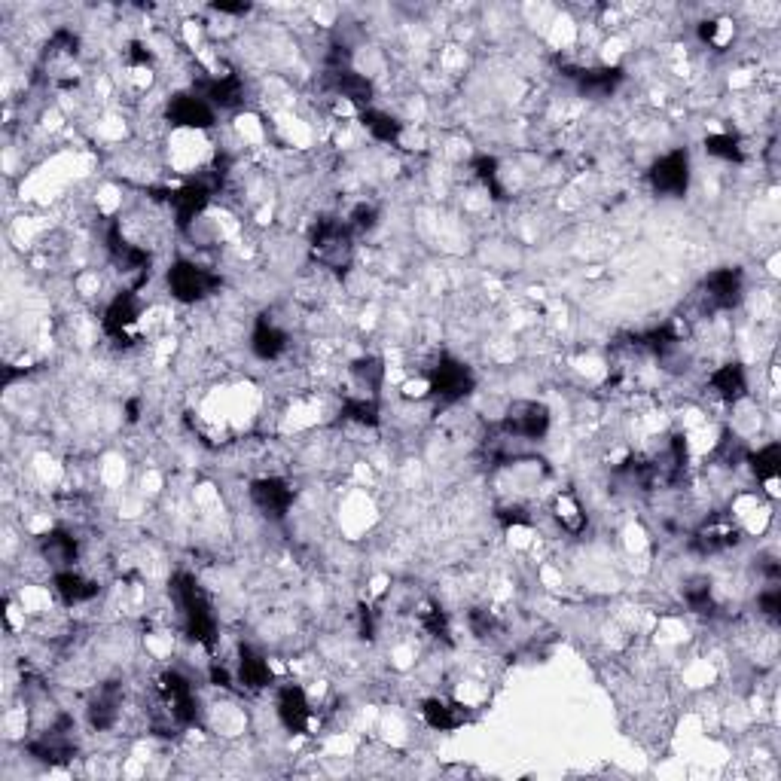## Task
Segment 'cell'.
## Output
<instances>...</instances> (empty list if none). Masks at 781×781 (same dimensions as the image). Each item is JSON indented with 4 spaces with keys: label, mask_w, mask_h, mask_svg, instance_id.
<instances>
[{
    "label": "cell",
    "mask_w": 781,
    "mask_h": 781,
    "mask_svg": "<svg viewBox=\"0 0 781 781\" xmlns=\"http://www.w3.org/2000/svg\"><path fill=\"white\" fill-rule=\"evenodd\" d=\"M168 586H171V598L180 608V617H184V626H187L190 638L196 644H202L205 650H214V644H217V617H214V608L208 602L205 589L199 586V580L193 574H187V571H177Z\"/></svg>",
    "instance_id": "obj_1"
},
{
    "label": "cell",
    "mask_w": 781,
    "mask_h": 781,
    "mask_svg": "<svg viewBox=\"0 0 781 781\" xmlns=\"http://www.w3.org/2000/svg\"><path fill=\"white\" fill-rule=\"evenodd\" d=\"M550 406L540 400H513L507 412L501 415V422L495 425L504 437L516 443H537L550 434Z\"/></svg>",
    "instance_id": "obj_2"
},
{
    "label": "cell",
    "mask_w": 781,
    "mask_h": 781,
    "mask_svg": "<svg viewBox=\"0 0 781 781\" xmlns=\"http://www.w3.org/2000/svg\"><path fill=\"white\" fill-rule=\"evenodd\" d=\"M312 260L324 269H348L354 257V232L345 220H318L312 229Z\"/></svg>",
    "instance_id": "obj_3"
},
{
    "label": "cell",
    "mask_w": 781,
    "mask_h": 781,
    "mask_svg": "<svg viewBox=\"0 0 781 781\" xmlns=\"http://www.w3.org/2000/svg\"><path fill=\"white\" fill-rule=\"evenodd\" d=\"M428 394L440 403V406H452L458 400H464L473 388H476V376L467 364H461L458 357L443 354L437 364L428 370Z\"/></svg>",
    "instance_id": "obj_4"
},
{
    "label": "cell",
    "mask_w": 781,
    "mask_h": 781,
    "mask_svg": "<svg viewBox=\"0 0 781 781\" xmlns=\"http://www.w3.org/2000/svg\"><path fill=\"white\" fill-rule=\"evenodd\" d=\"M165 281H168V290H171V296L177 299V303H187V306L190 303H202L205 296H211L220 287V275L217 272H211V269H205L199 263H190V260L171 263Z\"/></svg>",
    "instance_id": "obj_5"
},
{
    "label": "cell",
    "mask_w": 781,
    "mask_h": 781,
    "mask_svg": "<svg viewBox=\"0 0 781 781\" xmlns=\"http://www.w3.org/2000/svg\"><path fill=\"white\" fill-rule=\"evenodd\" d=\"M156 693L171 717V724L177 727H193L199 720V702L193 693V684L180 672H162L156 681Z\"/></svg>",
    "instance_id": "obj_6"
},
{
    "label": "cell",
    "mask_w": 781,
    "mask_h": 781,
    "mask_svg": "<svg viewBox=\"0 0 781 781\" xmlns=\"http://www.w3.org/2000/svg\"><path fill=\"white\" fill-rule=\"evenodd\" d=\"M28 754H34L43 763L62 766L77 754V739H74V720L68 714H58L52 724L28 742Z\"/></svg>",
    "instance_id": "obj_7"
},
{
    "label": "cell",
    "mask_w": 781,
    "mask_h": 781,
    "mask_svg": "<svg viewBox=\"0 0 781 781\" xmlns=\"http://www.w3.org/2000/svg\"><path fill=\"white\" fill-rule=\"evenodd\" d=\"M650 187L656 196L681 199L690 190V153L687 150H672L666 156H659L650 165Z\"/></svg>",
    "instance_id": "obj_8"
},
{
    "label": "cell",
    "mask_w": 781,
    "mask_h": 781,
    "mask_svg": "<svg viewBox=\"0 0 781 781\" xmlns=\"http://www.w3.org/2000/svg\"><path fill=\"white\" fill-rule=\"evenodd\" d=\"M107 251H110L113 263L119 266V272L132 278V287H129V290H141V287L147 284L150 269H153V257H150L144 248L126 242V235H123V229H119V223H113V226L107 229Z\"/></svg>",
    "instance_id": "obj_9"
},
{
    "label": "cell",
    "mask_w": 781,
    "mask_h": 781,
    "mask_svg": "<svg viewBox=\"0 0 781 781\" xmlns=\"http://www.w3.org/2000/svg\"><path fill=\"white\" fill-rule=\"evenodd\" d=\"M138 318H141V299H138V290H123L113 296V303L104 309V333L119 342V345H132L138 336Z\"/></svg>",
    "instance_id": "obj_10"
},
{
    "label": "cell",
    "mask_w": 781,
    "mask_h": 781,
    "mask_svg": "<svg viewBox=\"0 0 781 781\" xmlns=\"http://www.w3.org/2000/svg\"><path fill=\"white\" fill-rule=\"evenodd\" d=\"M220 180H223V174H217V168H214V177H211V180H190V184L177 187V190H171V193L165 196L168 205H171V211H174V217H177V226H180V229H187V226L208 208L211 193L220 187Z\"/></svg>",
    "instance_id": "obj_11"
},
{
    "label": "cell",
    "mask_w": 781,
    "mask_h": 781,
    "mask_svg": "<svg viewBox=\"0 0 781 781\" xmlns=\"http://www.w3.org/2000/svg\"><path fill=\"white\" fill-rule=\"evenodd\" d=\"M742 293H745V278H742V269H733V266L714 269L702 281V299L714 312L736 309L742 303Z\"/></svg>",
    "instance_id": "obj_12"
},
{
    "label": "cell",
    "mask_w": 781,
    "mask_h": 781,
    "mask_svg": "<svg viewBox=\"0 0 781 781\" xmlns=\"http://www.w3.org/2000/svg\"><path fill=\"white\" fill-rule=\"evenodd\" d=\"M742 540V528L730 516H708L696 531H693V550L702 556L727 553Z\"/></svg>",
    "instance_id": "obj_13"
},
{
    "label": "cell",
    "mask_w": 781,
    "mask_h": 781,
    "mask_svg": "<svg viewBox=\"0 0 781 781\" xmlns=\"http://www.w3.org/2000/svg\"><path fill=\"white\" fill-rule=\"evenodd\" d=\"M168 119L180 129H211L217 110L199 92H177L168 101Z\"/></svg>",
    "instance_id": "obj_14"
},
{
    "label": "cell",
    "mask_w": 781,
    "mask_h": 781,
    "mask_svg": "<svg viewBox=\"0 0 781 781\" xmlns=\"http://www.w3.org/2000/svg\"><path fill=\"white\" fill-rule=\"evenodd\" d=\"M251 501L260 513L272 519H284L287 510L293 507V489L281 476H263L251 483Z\"/></svg>",
    "instance_id": "obj_15"
},
{
    "label": "cell",
    "mask_w": 781,
    "mask_h": 781,
    "mask_svg": "<svg viewBox=\"0 0 781 781\" xmlns=\"http://www.w3.org/2000/svg\"><path fill=\"white\" fill-rule=\"evenodd\" d=\"M275 705H278V720L290 733H299V736L309 733V727H312V705H309V696H306L303 687H296V684L281 687Z\"/></svg>",
    "instance_id": "obj_16"
},
{
    "label": "cell",
    "mask_w": 781,
    "mask_h": 781,
    "mask_svg": "<svg viewBox=\"0 0 781 781\" xmlns=\"http://www.w3.org/2000/svg\"><path fill=\"white\" fill-rule=\"evenodd\" d=\"M193 92H199L214 110H217V107H220V110H232V107H238V104L245 101V83H242V77H238L235 71L205 77V80L196 83Z\"/></svg>",
    "instance_id": "obj_17"
},
{
    "label": "cell",
    "mask_w": 781,
    "mask_h": 781,
    "mask_svg": "<svg viewBox=\"0 0 781 781\" xmlns=\"http://www.w3.org/2000/svg\"><path fill=\"white\" fill-rule=\"evenodd\" d=\"M568 77L577 83L580 95H586V98H608L626 80L623 68H617V65L614 68L611 65L608 68H583V71H571Z\"/></svg>",
    "instance_id": "obj_18"
},
{
    "label": "cell",
    "mask_w": 781,
    "mask_h": 781,
    "mask_svg": "<svg viewBox=\"0 0 781 781\" xmlns=\"http://www.w3.org/2000/svg\"><path fill=\"white\" fill-rule=\"evenodd\" d=\"M119 708H123V690H119V684H101L95 690V696L89 699V724L92 730H110L116 720H119Z\"/></svg>",
    "instance_id": "obj_19"
},
{
    "label": "cell",
    "mask_w": 781,
    "mask_h": 781,
    "mask_svg": "<svg viewBox=\"0 0 781 781\" xmlns=\"http://www.w3.org/2000/svg\"><path fill=\"white\" fill-rule=\"evenodd\" d=\"M40 556H43L52 568L65 571V568H74V565H77V559H80V544H77L74 534H68V531H62V528H55V531H46V534L40 537Z\"/></svg>",
    "instance_id": "obj_20"
},
{
    "label": "cell",
    "mask_w": 781,
    "mask_h": 781,
    "mask_svg": "<svg viewBox=\"0 0 781 781\" xmlns=\"http://www.w3.org/2000/svg\"><path fill=\"white\" fill-rule=\"evenodd\" d=\"M327 86L333 89V95H339V98H345V101L357 104L360 110H367V107H370V101H373V83H370L364 74L351 71V68H342V71H327Z\"/></svg>",
    "instance_id": "obj_21"
},
{
    "label": "cell",
    "mask_w": 781,
    "mask_h": 781,
    "mask_svg": "<svg viewBox=\"0 0 781 781\" xmlns=\"http://www.w3.org/2000/svg\"><path fill=\"white\" fill-rule=\"evenodd\" d=\"M422 717H425V724L431 730L452 733V730L467 724L470 711L464 705H458V702H449V699H425L422 702Z\"/></svg>",
    "instance_id": "obj_22"
},
{
    "label": "cell",
    "mask_w": 781,
    "mask_h": 781,
    "mask_svg": "<svg viewBox=\"0 0 781 781\" xmlns=\"http://www.w3.org/2000/svg\"><path fill=\"white\" fill-rule=\"evenodd\" d=\"M708 388L724 403H739L748 394V373L742 364H724L708 376Z\"/></svg>",
    "instance_id": "obj_23"
},
{
    "label": "cell",
    "mask_w": 781,
    "mask_h": 781,
    "mask_svg": "<svg viewBox=\"0 0 781 781\" xmlns=\"http://www.w3.org/2000/svg\"><path fill=\"white\" fill-rule=\"evenodd\" d=\"M55 595L62 598L65 605H83V602H92V598L98 595V583L83 577L80 571L74 568H65V571H55Z\"/></svg>",
    "instance_id": "obj_24"
},
{
    "label": "cell",
    "mask_w": 781,
    "mask_h": 781,
    "mask_svg": "<svg viewBox=\"0 0 781 781\" xmlns=\"http://www.w3.org/2000/svg\"><path fill=\"white\" fill-rule=\"evenodd\" d=\"M251 351H254L260 360H278V357L287 351V333H284L275 321H269V318L263 315V318H257V324H254Z\"/></svg>",
    "instance_id": "obj_25"
},
{
    "label": "cell",
    "mask_w": 781,
    "mask_h": 781,
    "mask_svg": "<svg viewBox=\"0 0 781 781\" xmlns=\"http://www.w3.org/2000/svg\"><path fill=\"white\" fill-rule=\"evenodd\" d=\"M238 681L248 690H266L272 684V669L266 663V656L248 644L238 647Z\"/></svg>",
    "instance_id": "obj_26"
},
{
    "label": "cell",
    "mask_w": 781,
    "mask_h": 781,
    "mask_svg": "<svg viewBox=\"0 0 781 781\" xmlns=\"http://www.w3.org/2000/svg\"><path fill=\"white\" fill-rule=\"evenodd\" d=\"M745 461L751 464V473L760 479V483H766L769 492L775 495V483H778V473H781V446L769 443L757 452H748Z\"/></svg>",
    "instance_id": "obj_27"
},
{
    "label": "cell",
    "mask_w": 781,
    "mask_h": 781,
    "mask_svg": "<svg viewBox=\"0 0 781 781\" xmlns=\"http://www.w3.org/2000/svg\"><path fill=\"white\" fill-rule=\"evenodd\" d=\"M351 379L357 382V388L364 391L367 397H379L382 382H385V364H382V357H373V354L357 357L354 364H351Z\"/></svg>",
    "instance_id": "obj_28"
},
{
    "label": "cell",
    "mask_w": 781,
    "mask_h": 781,
    "mask_svg": "<svg viewBox=\"0 0 781 781\" xmlns=\"http://www.w3.org/2000/svg\"><path fill=\"white\" fill-rule=\"evenodd\" d=\"M360 123H364V129L382 144H397L403 135V123H397V119L385 110H373V107L360 110Z\"/></svg>",
    "instance_id": "obj_29"
},
{
    "label": "cell",
    "mask_w": 781,
    "mask_h": 781,
    "mask_svg": "<svg viewBox=\"0 0 781 781\" xmlns=\"http://www.w3.org/2000/svg\"><path fill=\"white\" fill-rule=\"evenodd\" d=\"M345 422H354V425H364V428H376L379 425V397H367V394H357V397H345L342 403V412H339Z\"/></svg>",
    "instance_id": "obj_30"
},
{
    "label": "cell",
    "mask_w": 781,
    "mask_h": 781,
    "mask_svg": "<svg viewBox=\"0 0 781 781\" xmlns=\"http://www.w3.org/2000/svg\"><path fill=\"white\" fill-rule=\"evenodd\" d=\"M553 516H556V522L562 525V531H568V534H580V531L586 528V513H583L580 501H577L571 492L556 495V501H553Z\"/></svg>",
    "instance_id": "obj_31"
},
{
    "label": "cell",
    "mask_w": 781,
    "mask_h": 781,
    "mask_svg": "<svg viewBox=\"0 0 781 781\" xmlns=\"http://www.w3.org/2000/svg\"><path fill=\"white\" fill-rule=\"evenodd\" d=\"M418 623H422V629L431 635V638H437V641H443V644H452V626H449V614L437 605V602H425V605H418Z\"/></svg>",
    "instance_id": "obj_32"
},
{
    "label": "cell",
    "mask_w": 781,
    "mask_h": 781,
    "mask_svg": "<svg viewBox=\"0 0 781 781\" xmlns=\"http://www.w3.org/2000/svg\"><path fill=\"white\" fill-rule=\"evenodd\" d=\"M470 168H473V174H476V180L483 184L495 199H504V187H501V165H498V159L495 156H489V153H479V156H473L470 159Z\"/></svg>",
    "instance_id": "obj_33"
},
{
    "label": "cell",
    "mask_w": 781,
    "mask_h": 781,
    "mask_svg": "<svg viewBox=\"0 0 781 781\" xmlns=\"http://www.w3.org/2000/svg\"><path fill=\"white\" fill-rule=\"evenodd\" d=\"M684 602L696 614L714 611V595H711V580L708 577H690L684 583Z\"/></svg>",
    "instance_id": "obj_34"
},
{
    "label": "cell",
    "mask_w": 781,
    "mask_h": 781,
    "mask_svg": "<svg viewBox=\"0 0 781 781\" xmlns=\"http://www.w3.org/2000/svg\"><path fill=\"white\" fill-rule=\"evenodd\" d=\"M705 150H708V156L724 159V162H742V159H745L742 141H739L736 135H730V132L708 135V138H705Z\"/></svg>",
    "instance_id": "obj_35"
},
{
    "label": "cell",
    "mask_w": 781,
    "mask_h": 781,
    "mask_svg": "<svg viewBox=\"0 0 781 781\" xmlns=\"http://www.w3.org/2000/svg\"><path fill=\"white\" fill-rule=\"evenodd\" d=\"M699 40L714 46V49H724L727 40H730V22L724 19H711V22H702L699 25Z\"/></svg>",
    "instance_id": "obj_36"
},
{
    "label": "cell",
    "mask_w": 781,
    "mask_h": 781,
    "mask_svg": "<svg viewBox=\"0 0 781 781\" xmlns=\"http://www.w3.org/2000/svg\"><path fill=\"white\" fill-rule=\"evenodd\" d=\"M376 220H379V211H376V205H357L351 214H348V226H351V232H370L373 226H376Z\"/></svg>",
    "instance_id": "obj_37"
},
{
    "label": "cell",
    "mask_w": 781,
    "mask_h": 781,
    "mask_svg": "<svg viewBox=\"0 0 781 781\" xmlns=\"http://www.w3.org/2000/svg\"><path fill=\"white\" fill-rule=\"evenodd\" d=\"M757 605H760V611H763L769 620H778V611H781V589L772 583L769 589H763V592H760Z\"/></svg>",
    "instance_id": "obj_38"
},
{
    "label": "cell",
    "mask_w": 781,
    "mask_h": 781,
    "mask_svg": "<svg viewBox=\"0 0 781 781\" xmlns=\"http://www.w3.org/2000/svg\"><path fill=\"white\" fill-rule=\"evenodd\" d=\"M470 629L476 638H489L495 632V617L483 608H476V611H470Z\"/></svg>",
    "instance_id": "obj_39"
},
{
    "label": "cell",
    "mask_w": 781,
    "mask_h": 781,
    "mask_svg": "<svg viewBox=\"0 0 781 781\" xmlns=\"http://www.w3.org/2000/svg\"><path fill=\"white\" fill-rule=\"evenodd\" d=\"M129 65H135V68H150V65H153V55H150L141 43H132V49H129Z\"/></svg>",
    "instance_id": "obj_40"
},
{
    "label": "cell",
    "mask_w": 781,
    "mask_h": 781,
    "mask_svg": "<svg viewBox=\"0 0 781 781\" xmlns=\"http://www.w3.org/2000/svg\"><path fill=\"white\" fill-rule=\"evenodd\" d=\"M498 519L504 525H528V516L522 507H507V510H498Z\"/></svg>",
    "instance_id": "obj_41"
},
{
    "label": "cell",
    "mask_w": 781,
    "mask_h": 781,
    "mask_svg": "<svg viewBox=\"0 0 781 781\" xmlns=\"http://www.w3.org/2000/svg\"><path fill=\"white\" fill-rule=\"evenodd\" d=\"M214 13H229V16H245L251 13V4H214Z\"/></svg>",
    "instance_id": "obj_42"
},
{
    "label": "cell",
    "mask_w": 781,
    "mask_h": 781,
    "mask_svg": "<svg viewBox=\"0 0 781 781\" xmlns=\"http://www.w3.org/2000/svg\"><path fill=\"white\" fill-rule=\"evenodd\" d=\"M373 632H376V623H373L370 608H360V635H364V638H373Z\"/></svg>",
    "instance_id": "obj_43"
},
{
    "label": "cell",
    "mask_w": 781,
    "mask_h": 781,
    "mask_svg": "<svg viewBox=\"0 0 781 781\" xmlns=\"http://www.w3.org/2000/svg\"><path fill=\"white\" fill-rule=\"evenodd\" d=\"M211 684H217V687H232V678H229V672H226L223 666H211Z\"/></svg>",
    "instance_id": "obj_44"
},
{
    "label": "cell",
    "mask_w": 781,
    "mask_h": 781,
    "mask_svg": "<svg viewBox=\"0 0 781 781\" xmlns=\"http://www.w3.org/2000/svg\"><path fill=\"white\" fill-rule=\"evenodd\" d=\"M135 418H138V400L129 403V422H135Z\"/></svg>",
    "instance_id": "obj_45"
}]
</instances>
